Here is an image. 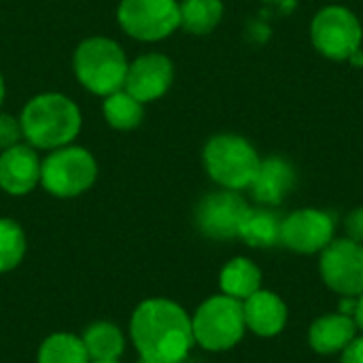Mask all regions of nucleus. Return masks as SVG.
Segmentation results:
<instances>
[{"mask_svg": "<svg viewBox=\"0 0 363 363\" xmlns=\"http://www.w3.org/2000/svg\"><path fill=\"white\" fill-rule=\"evenodd\" d=\"M130 338L143 363H183L196 345L191 317L168 298H149L134 308Z\"/></svg>", "mask_w": 363, "mask_h": 363, "instance_id": "f257e3e1", "label": "nucleus"}, {"mask_svg": "<svg viewBox=\"0 0 363 363\" xmlns=\"http://www.w3.org/2000/svg\"><path fill=\"white\" fill-rule=\"evenodd\" d=\"M102 115L113 130L128 132V130H134L143 123L145 104L140 100H136L132 94H128L125 89H119L115 94L104 96Z\"/></svg>", "mask_w": 363, "mask_h": 363, "instance_id": "aec40b11", "label": "nucleus"}, {"mask_svg": "<svg viewBox=\"0 0 363 363\" xmlns=\"http://www.w3.org/2000/svg\"><path fill=\"white\" fill-rule=\"evenodd\" d=\"M181 9V28L189 34L204 36L213 32L221 17H223V2L221 0H183L179 2Z\"/></svg>", "mask_w": 363, "mask_h": 363, "instance_id": "4be33fe9", "label": "nucleus"}, {"mask_svg": "<svg viewBox=\"0 0 363 363\" xmlns=\"http://www.w3.org/2000/svg\"><path fill=\"white\" fill-rule=\"evenodd\" d=\"M311 38L317 51L325 57L342 62L359 51L363 30L359 19L347 6H325L321 9L311 23Z\"/></svg>", "mask_w": 363, "mask_h": 363, "instance_id": "6e6552de", "label": "nucleus"}, {"mask_svg": "<svg viewBox=\"0 0 363 363\" xmlns=\"http://www.w3.org/2000/svg\"><path fill=\"white\" fill-rule=\"evenodd\" d=\"M355 323H357V328L363 332V294L362 296H357V306H355Z\"/></svg>", "mask_w": 363, "mask_h": 363, "instance_id": "bb28decb", "label": "nucleus"}, {"mask_svg": "<svg viewBox=\"0 0 363 363\" xmlns=\"http://www.w3.org/2000/svg\"><path fill=\"white\" fill-rule=\"evenodd\" d=\"M345 228H347V238L363 245V206L349 213V217L345 219Z\"/></svg>", "mask_w": 363, "mask_h": 363, "instance_id": "393cba45", "label": "nucleus"}, {"mask_svg": "<svg viewBox=\"0 0 363 363\" xmlns=\"http://www.w3.org/2000/svg\"><path fill=\"white\" fill-rule=\"evenodd\" d=\"M319 272L323 283L345 298H357L363 294V245L351 238L332 240L319 259Z\"/></svg>", "mask_w": 363, "mask_h": 363, "instance_id": "1a4fd4ad", "label": "nucleus"}, {"mask_svg": "<svg viewBox=\"0 0 363 363\" xmlns=\"http://www.w3.org/2000/svg\"><path fill=\"white\" fill-rule=\"evenodd\" d=\"M4 79H2V74H0V106H2V102H4Z\"/></svg>", "mask_w": 363, "mask_h": 363, "instance_id": "cd10ccee", "label": "nucleus"}, {"mask_svg": "<svg viewBox=\"0 0 363 363\" xmlns=\"http://www.w3.org/2000/svg\"><path fill=\"white\" fill-rule=\"evenodd\" d=\"M81 338L89 355V362H119L125 349L123 332L111 321L91 323Z\"/></svg>", "mask_w": 363, "mask_h": 363, "instance_id": "6ab92c4d", "label": "nucleus"}, {"mask_svg": "<svg viewBox=\"0 0 363 363\" xmlns=\"http://www.w3.org/2000/svg\"><path fill=\"white\" fill-rule=\"evenodd\" d=\"M357 323L345 313L323 315L308 328V345L319 355L342 353L353 338H357Z\"/></svg>", "mask_w": 363, "mask_h": 363, "instance_id": "dca6fc26", "label": "nucleus"}, {"mask_svg": "<svg viewBox=\"0 0 363 363\" xmlns=\"http://www.w3.org/2000/svg\"><path fill=\"white\" fill-rule=\"evenodd\" d=\"M194 340L204 351L223 353L234 349L245 336L242 302L225 294L204 300L191 317Z\"/></svg>", "mask_w": 363, "mask_h": 363, "instance_id": "39448f33", "label": "nucleus"}, {"mask_svg": "<svg viewBox=\"0 0 363 363\" xmlns=\"http://www.w3.org/2000/svg\"><path fill=\"white\" fill-rule=\"evenodd\" d=\"M40 157L28 143L0 153V189L9 196H26L40 185Z\"/></svg>", "mask_w": 363, "mask_h": 363, "instance_id": "ddd939ff", "label": "nucleus"}, {"mask_svg": "<svg viewBox=\"0 0 363 363\" xmlns=\"http://www.w3.org/2000/svg\"><path fill=\"white\" fill-rule=\"evenodd\" d=\"M245 325L259 338H274L287 325V304L274 291L259 289L242 302Z\"/></svg>", "mask_w": 363, "mask_h": 363, "instance_id": "2eb2a0df", "label": "nucleus"}, {"mask_svg": "<svg viewBox=\"0 0 363 363\" xmlns=\"http://www.w3.org/2000/svg\"><path fill=\"white\" fill-rule=\"evenodd\" d=\"M98 177L96 157L77 145L49 151L40 162V185L55 198H77L91 189Z\"/></svg>", "mask_w": 363, "mask_h": 363, "instance_id": "423d86ee", "label": "nucleus"}, {"mask_svg": "<svg viewBox=\"0 0 363 363\" xmlns=\"http://www.w3.org/2000/svg\"><path fill=\"white\" fill-rule=\"evenodd\" d=\"M219 287L221 294L245 302L262 289V270L247 257H234L221 268Z\"/></svg>", "mask_w": 363, "mask_h": 363, "instance_id": "a211bd4d", "label": "nucleus"}, {"mask_svg": "<svg viewBox=\"0 0 363 363\" xmlns=\"http://www.w3.org/2000/svg\"><path fill=\"white\" fill-rule=\"evenodd\" d=\"M128 57L121 45L106 36H89L79 43L72 68L77 81L94 96H108L123 89Z\"/></svg>", "mask_w": 363, "mask_h": 363, "instance_id": "7ed1b4c3", "label": "nucleus"}, {"mask_svg": "<svg viewBox=\"0 0 363 363\" xmlns=\"http://www.w3.org/2000/svg\"><path fill=\"white\" fill-rule=\"evenodd\" d=\"M340 363H363V336L362 338H353L349 342V347L342 351Z\"/></svg>", "mask_w": 363, "mask_h": 363, "instance_id": "a878e982", "label": "nucleus"}, {"mask_svg": "<svg viewBox=\"0 0 363 363\" xmlns=\"http://www.w3.org/2000/svg\"><path fill=\"white\" fill-rule=\"evenodd\" d=\"M117 21L128 36L157 43L181 28V9L177 0H121Z\"/></svg>", "mask_w": 363, "mask_h": 363, "instance_id": "0eeeda50", "label": "nucleus"}, {"mask_svg": "<svg viewBox=\"0 0 363 363\" xmlns=\"http://www.w3.org/2000/svg\"><path fill=\"white\" fill-rule=\"evenodd\" d=\"M251 206L247 200L232 189H221L204 196L196 206V225L200 234L211 240L238 238L242 219Z\"/></svg>", "mask_w": 363, "mask_h": 363, "instance_id": "9d476101", "label": "nucleus"}, {"mask_svg": "<svg viewBox=\"0 0 363 363\" xmlns=\"http://www.w3.org/2000/svg\"><path fill=\"white\" fill-rule=\"evenodd\" d=\"M23 140L36 151H53L72 145L81 132V111L64 94L47 91L30 98L19 115Z\"/></svg>", "mask_w": 363, "mask_h": 363, "instance_id": "f03ea898", "label": "nucleus"}, {"mask_svg": "<svg viewBox=\"0 0 363 363\" xmlns=\"http://www.w3.org/2000/svg\"><path fill=\"white\" fill-rule=\"evenodd\" d=\"M336 232V219L328 211L300 208L287 215L281 223V245L300 255L321 253Z\"/></svg>", "mask_w": 363, "mask_h": 363, "instance_id": "9b49d317", "label": "nucleus"}, {"mask_svg": "<svg viewBox=\"0 0 363 363\" xmlns=\"http://www.w3.org/2000/svg\"><path fill=\"white\" fill-rule=\"evenodd\" d=\"M23 228L9 217H0V274L15 270L26 255Z\"/></svg>", "mask_w": 363, "mask_h": 363, "instance_id": "5701e85b", "label": "nucleus"}, {"mask_svg": "<svg viewBox=\"0 0 363 363\" xmlns=\"http://www.w3.org/2000/svg\"><path fill=\"white\" fill-rule=\"evenodd\" d=\"M36 363H91L89 355L85 351L83 338L57 332L43 340L36 353Z\"/></svg>", "mask_w": 363, "mask_h": 363, "instance_id": "412c9836", "label": "nucleus"}, {"mask_svg": "<svg viewBox=\"0 0 363 363\" xmlns=\"http://www.w3.org/2000/svg\"><path fill=\"white\" fill-rule=\"evenodd\" d=\"M296 185V168L279 155L259 162V168L249 185L251 196L262 206H279Z\"/></svg>", "mask_w": 363, "mask_h": 363, "instance_id": "4468645a", "label": "nucleus"}, {"mask_svg": "<svg viewBox=\"0 0 363 363\" xmlns=\"http://www.w3.org/2000/svg\"><path fill=\"white\" fill-rule=\"evenodd\" d=\"M204 168L208 177L223 189H247L259 168V155L255 147L238 134H217L202 151Z\"/></svg>", "mask_w": 363, "mask_h": 363, "instance_id": "20e7f679", "label": "nucleus"}, {"mask_svg": "<svg viewBox=\"0 0 363 363\" xmlns=\"http://www.w3.org/2000/svg\"><path fill=\"white\" fill-rule=\"evenodd\" d=\"M21 140H23V132H21L19 119L13 117L11 113L0 111V153L15 147Z\"/></svg>", "mask_w": 363, "mask_h": 363, "instance_id": "b1692460", "label": "nucleus"}, {"mask_svg": "<svg viewBox=\"0 0 363 363\" xmlns=\"http://www.w3.org/2000/svg\"><path fill=\"white\" fill-rule=\"evenodd\" d=\"M281 223L283 219L270 208H249L238 238H242L253 249H272L281 245Z\"/></svg>", "mask_w": 363, "mask_h": 363, "instance_id": "f3484780", "label": "nucleus"}, {"mask_svg": "<svg viewBox=\"0 0 363 363\" xmlns=\"http://www.w3.org/2000/svg\"><path fill=\"white\" fill-rule=\"evenodd\" d=\"M91 363H121V362H91Z\"/></svg>", "mask_w": 363, "mask_h": 363, "instance_id": "c85d7f7f", "label": "nucleus"}, {"mask_svg": "<svg viewBox=\"0 0 363 363\" xmlns=\"http://www.w3.org/2000/svg\"><path fill=\"white\" fill-rule=\"evenodd\" d=\"M174 81V64L164 53H143L128 64L123 89L143 104L166 96Z\"/></svg>", "mask_w": 363, "mask_h": 363, "instance_id": "f8f14e48", "label": "nucleus"}]
</instances>
